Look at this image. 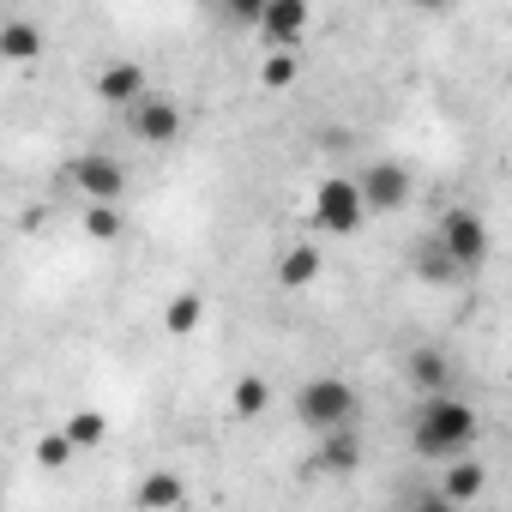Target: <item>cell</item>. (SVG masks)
Segmentation results:
<instances>
[{"instance_id":"cell-20","label":"cell","mask_w":512,"mask_h":512,"mask_svg":"<svg viewBox=\"0 0 512 512\" xmlns=\"http://www.w3.org/2000/svg\"><path fill=\"white\" fill-rule=\"evenodd\" d=\"M410 380L422 392H446V356L440 350H410Z\"/></svg>"},{"instance_id":"cell-12","label":"cell","mask_w":512,"mask_h":512,"mask_svg":"<svg viewBox=\"0 0 512 512\" xmlns=\"http://www.w3.org/2000/svg\"><path fill=\"white\" fill-rule=\"evenodd\" d=\"M199 326H205V296H199V290L169 296V308H163V332H169V338H193Z\"/></svg>"},{"instance_id":"cell-18","label":"cell","mask_w":512,"mask_h":512,"mask_svg":"<svg viewBox=\"0 0 512 512\" xmlns=\"http://www.w3.org/2000/svg\"><path fill=\"white\" fill-rule=\"evenodd\" d=\"M133 500H139L145 512H169V506H187V488H181L175 476H145Z\"/></svg>"},{"instance_id":"cell-3","label":"cell","mask_w":512,"mask_h":512,"mask_svg":"<svg viewBox=\"0 0 512 512\" xmlns=\"http://www.w3.org/2000/svg\"><path fill=\"white\" fill-rule=\"evenodd\" d=\"M368 217V199H362V181L356 175H326L320 193H314V223L326 235H356Z\"/></svg>"},{"instance_id":"cell-23","label":"cell","mask_w":512,"mask_h":512,"mask_svg":"<svg viewBox=\"0 0 512 512\" xmlns=\"http://www.w3.org/2000/svg\"><path fill=\"white\" fill-rule=\"evenodd\" d=\"M266 7H272V0H223V19H229V25H241V31H260Z\"/></svg>"},{"instance_id":"cell-16","label":"cell","mask_w":512,"mask_h":512,"mask_svg":"<svg viewBox=\"0 0 512 512\" xmlns=\"http://www.w3.org/2000/svg\"><path fill=\"white\" fill-rule=\"evenodd\" d=\"M416 278H422V284H458V278H470V272L446 253V241H434V247L416 253Z\"/></svg>"},{"instance_id":"cell-9","label":"cell","mask_w":512,"mask_h":512,"mask_svg":"<svg viewBox=\"0 0 512 512\" xmlns=\"http://www.w3.org/2000/svg\"><path fill=\"white\" fill-rule=\"evenodd\" d=\"M302 31H308V0H272L266 19H260V37H266L272 49H296Z\"/></svg>"},{"instance_id":"cell-22","label":"cell","mask_w":512,"mask_h":512,"mask_svg":"<svg viewBox=\"0 0 512 512\" xmlns=\"http://www.w3.org/2000/svg\"><path fill=\"white\" fill-rule=\"evenodd\" d=\"M73 452H79V446H73V434H67V428L37 440V464H49V470H67V464H73Z\"/></svg>"},{"instance_id":"cell-2","label":"cell","mask_w":512,"mask_h":512,"mask_svg":"<svg viewBox=\"0 0 512 512\" xmlns=\"http://www.w3.org/2000/svg\"><path fill=\"white\" fill-rule=\"evenodd\" d=\"M362 416V398L344 374H314L302 392H296V422L314 428V434H332V428H350Z\"/></svg>"},{"instance_id":"cell-24","label":"cell","mask_w":512,"mask_h":512,"mask_svg":"<svg viewBox=\"0 0 512 512\" xmlns=\"http://www.w3.org/2000/svg\"><path fill=\"white\" fill-rule=\"evenodd\" d=\"M416 7H446V0H416Z\"/></svg>"},{"instance_id":"cell-14","label":"cell","mask_w":512,"mask_h":512,"mask_svg":"<svg viewBox=\"0 0 512 512\" xmlns=\"http://www.w3.org/2000/svg\"><path fill=\"white\" fill-rule=\"evenodd\" d=\"M0 55H7L13 67H31V61L43 55V31H37L31 19H13L7 31H0Z\"/></svg>"},{"instance_id":"cell-15","label":"cell","mask_w":512,"mask_h":512,"mask_svg":"<svg viewBox=\"0 0 512 512\" xmlns=\"http://www.w3.org/2000/svg\"><path fill=\"white\" fill-rule=\"evenodd\" d=\"M314 278H320V247L302 241V247H290L284 260H278V284H284V290H308Z\"/></svg>"},{"instance_id":"cell-17","label":"cell","mask_w":512,"mask_h":512,"mask_svg":"<svg viewBox=\"0 0 512 512\" xmlns=\"http://www.w3.org/2000/svg\"><path fill=\"white\" fill-rule=\"evenodd\" d=\"M121 229H127V217H121L115 199H91L85 205V235L91 241H121Z\"/></svg>"},{"instance_id":"cell-8","label":"cell","mask_w":512,"mask_h":512,"mask_svg":"<svg viewBox=\"0 0 512 512\" xmlns=\"http://www.w3.org/2000/svg\"><path fill=\"white\" fill-rule=\"evenodd\" d=\"M73 187H79L85 199H121V193H127V169H121L115 157H79V163H73Z\"/></svg>"},{"instance_id":"cell-19","label":"cell","mask_w":512,"mask_h":512,"mask_svg":"<svg viewBox=\"0 0 512 512\" xmlns=\"http://www.w3.org/2000/svg\"><path fill=\"white\" fill-rule=\"evenodd\" d=\"M296 73H302L296 49H272V55H266V67H260V85H266V91H290V85H296Z\"/></svg>"},{"instance_id":"cell-4","label":"cell","mask_w":512,"mask_h":512,"mask_svg":"<svg viewBox=\"0 0 512 512\" xmlns=\"http://www.w3.org/2000/svg\"><path fill=\"white\" fill-rule=\"evenodd\" d=\"M440 241H446V253H452L464 272H476V266L488 260V229H482V217H476L470 205H452V211L440 217Z\"/></svg>"},{"instance_id":"cell-10","label":"cell","mask_w":512,"mask_h":512,"mask_svg":"<svg viewBox=\"0 0 512 512\" xmlns=\"http://www.w3.org/2000/svg\"><path fill=\"white\" fill-rule=\"evenodd\" d=\"M482 488H488V464H476V458H446V482H440V500H446V506H470V500H482Z\"/></svg>"},{"instance_id":"cell-1","label":"cell","mask_w":512,"mask_h":512,"mask_svg":"<svg viewBox=\"0 0 512 512\" xmlns=\"http://www.w3.org/2000/svg\"><path fill=\"white\" fill-rule=\"evenodd\" d=\"M476 434H482V416H476L464 398H452V392H422V404H416V416H410V446H416L422 458H434V464L464 458V452L476 446Z\"/></svg>"},{"instance_id":"cell-11","label":"cell","mask_w":512,"mask_h":512,"mask_svg":"<svg viewBox=\"0 0 512 512\" xmlns=\"http://www.w3.org/2000/svg\"><path fill=\"white\" fill-rule=\"evenodd\" d=\"M314 464H320V470H332V476H350V470L362 464V440H356V422H350V428H332V434L320 440Z\"/></svg>"},{"instance_id":"cell-7","label":"cell","mask_w":512,"mask_h":512,"mask_svg":"<svg viewBox=\"0 0 512 512\" xmlns=\"http://www.w3.org/2000/svg\"><path fill=\"white\" fill-rule=\"evenodd\" d=\"M91 91H97L103 103H115V109H133V103L145 97V67H139V61H109V67H97Z\"/></svg>"},{"instance_id":"cell-13","label":"cell","mask_w":512,"mask_h":512,"mask_svg":"<svg viewBox=\"0 0 512 512\" xmlns=\"http://www.w3.org/2000/svg\"><path fill=\"white\" fill-rule=\"evenodd\" d=\"M229 410H235L241 422H260V416L272 410V386H266L260 374H241V380L229 386Z\"/></svg>"},{"instance_id":"cell-25","label":"cell","mask_w":512,"mask_h":512,"mask_svg":"<svg viewBox=\"0 0 512 512\" xmlns=\"http://www.w3.org/2000/svg\"><path fill=\"white\" fill-rule=\"evenodd\" d=\"M506 386H512V380H506Z\"/></svg>"},{"instance_id":"cell-21","label":"cell","mask_w":512,"mask_h":512,"mask_svg":"<svg viewBox=\"0 0 512 512\" xmlns=\"http://www.w3.org/2000/svg\"><path fill=\"white\" fill-rule=\"evenodd\" d=\"M67 434H73V446L85 452V446H103V434H109V422H103L97 410H73V416H67Z\"/></svg>"},{"instance_id":"cell-6","label":"cell","mask_w":512,"mask_h":512,"mask_svg":"<svg viewBox=\"0 0 512 512\" xmlns=\"http://www.w3.org/2000/svg\"><path fill=\"white\" fill-rule=\"evenodd\" d=\"M356 181H362L368 211H404L410 205V169L404 163H368Z\"/></svg>"},{"instance_id":"cell-5","label":"cell","mask_w":512,"mask_h":512,"mask_svg":"<svg viewBox=\"0 0 512 512\" xmlns=\"http://www.w3.org/2000/svg\"><path fill=\"white\" fill-rule=\"evenodd\" d=\"M127 127H133V139H145V145H175V139H181V103L145 91V97L127 109Z\"/></svg>"}]
</instances>
